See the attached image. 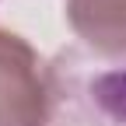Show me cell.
I'll return each instance as SVG.
<instances>
[{
	"label": "cell",
	"mask_w": 126,
	"mask_h": 126,
	"mask_svg": "<svg viewBox=\"0 0 126 126\" xmlns=\"http://www.w3.org/2000/svg\"><path fill=\"white\" fill-rule=\"evenodd\" d=\"M94 91H98V102L112 112L116 119H126V70H112L94 81Z\"/></svg>",
	"instance_id": "1"
}]
</instances>
